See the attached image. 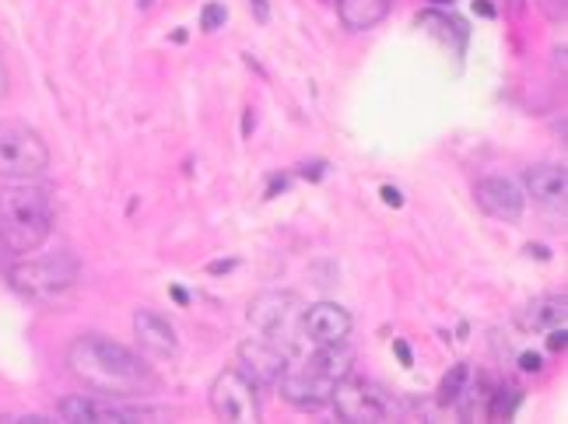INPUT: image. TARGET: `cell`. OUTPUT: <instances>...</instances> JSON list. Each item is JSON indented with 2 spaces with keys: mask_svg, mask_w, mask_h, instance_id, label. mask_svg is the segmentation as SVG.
Returning <instances> with one entry per match:
<instances>
[{
  "mask_svg": "<svg viewBox=\"0 0 568 424\" xmlns=\"http://www.w3.org/2000/svg\"><path fill=\"white\" fill-rule=\"evenodd\" d=\"M68 369L89 390L105 396H134L151 390V369L141 354L109 337H99V333H81L78 341H71Z\"/></svg>",
  "mask_w": 568,
  "mask_h": 424,
  "instance_id": "1",
  "label": "cell"
},
{
  "mask_svg": "<svg viewBox=\"0 0 568 424\" xmlns=\"http://www.w3.org/2000/svg\"><path fill=\"white\" fill-rule=\"evenodd\" d=\"M53 229V200L47 186L21 180L0 186V242L14 256L39 250Z\"/></svg>",
  "mask_w": 568,
  "mask_h": 424,
  "instance_id": "2",
  "label": "cell"
},
{
  "mask_svg": "<svg viewBox=\"0 0 568 424\" xmlns=\"http://www.w3.org/2000/svg\"><path fill=\"white\" fill-rule=\"evenodd\" d=\"M8 281L18 295L50 302L60 299L63 292H71L78 281V263L68 253H50V256H29L21 263L8 266Z\"/></svg>",
  "mask_w": 568,
  "mask_h": 424,
  "instance_id": "3",
  "label": "cell"
},
{
  "mask_svg": "<svg viewBox=\"0 0 568 424\" xmlns=\"http://www.w3.org/2000/svg\"><path fill=\"white\" fill-rule=\"evenodd\" d=\"M302 302L292 292H264L256 295L246 309L250 326L256 330V337H267L277 347L288 351V359L302 344Z\"/></svg>",
  "mask_w": 568,
  "mask_h": 424,
  "instance_id": "4",
  "label": "cell"
},
{
  "mask_svg": "<svg viewBox=\"0 0 568 424\" xmlns=\"http://www.w3.org/2000/svg\"><path fill=\"white\" fill-rule=\"evenodd\" d=\"M50 165V148L26 123H0V180H39Z\"/></svg>",
  "mask_w": 568,
  "mask_h": 424,
  "instance_id": "5",
  "label": "cell"
},
{
  "mask_svg": "<svg viewBox=\"0 0 568 424\" xmlns=\"http://www.w3.org/2000/svg\"><path fill=\"white\" fill-rule=\"evenodd\" d=\"M331 404L341 421L347 424H379L393 417V400L383 386L368 383V378H352L344 375L334 386Z\"/></svg>",
  "mask_w": 568,
  "mask_h": 424,
  "instance_id": "6",
  "label": "cell"
},
{
  "mask_svg": "<svg viewBox=\"0 0 568 424\" xmlns=\"http://www.w3.org/2000/svg\"><path fill=\"white\" fill-rule=\"evenodd\" d=\"M211 411L217 421H229V424H256L260 421L256 383L246 372L225 369L211 383Z\"/></svg>",
  "mask_w": 568,
  "mask_h": 424,
  "instance_id": "7",
  "label": "cell"
},
{
  "mask_svg": "<svg viewBox=\"0 0 568 424\" xmlns=\"http://www.w3.org/2000/svg\"><path fill=\"white\" fill-rule=\"evenodd\" d=\"M60 417L74 421V424H134V421H148L155 417V411L144 407H126L116 404L113 396H68L60 400Z\"/></svg>",
  "mask_w": 568,
  "mask_h": 424,
  "instance_id": "8",
  "label": "cell"
},
{
  "mask_svg": "<svg viewBox=\"0 0 568 424\" xmlns=\"http://www.w3.org/2000/svg\"><path fill=\"white\" fill-rule=\"evenodd\" d=\"M288 369V351L267 337H253L239 344V372H246L256 386H277V378Z\"/></svg>",
  "mask_w": 568,
  "mask_h": 424,
  "instance_id": "9",
  "label": "cell"
},
{
  "mask_svg": "<svg viewBox=\"0 0 568 424\" xmlns=\"http://www.w3.org/2000/svg\"><path fill=\"white\" fill-rule=\"evenodd\" d=\"M474 200H477L480 211L498 218V221H519L523 208H527L523 190L509 180V175H485V180H477Z\"/></svg>",
  "mask_w": 568,
  "mask_h": 424,
  "instance_id": "10",
  "label": "cell"
},
{
  "mask_svg": "<svg viewBox=\"0 0 568 424\" xmlns=\"http://www.w3.org/2000/svg\"><path fill=\"white\" fill-rule=\"evenodd\" d=\"M352 333V312L337 302H316L302 312V337L313 344H341Z\"/></svg>",
  "mask_w": 568,
  "mask_h": 424,
  "instance_id": "11",
  "label": "cell"
},
{
  "mask_svg": "<svg viewBox=\"0 0 568 424\" xmlns=\"http://www.w3.org/2000/svg\"><path fill=\"white\" fill-rule=\"evenodd\" d=\"M334 386L337 383H326V378L305 372L295 362H288V369H284V375L277 378L281 396L288 400V404H295V407H323V404H331Z\"/></svg>",
  "mask_w": 568,
  "mask_h": 424,
  "instance_id": "12",
  "label": "cell"
},
{
  "mask_svg": "<svg viewBox=\"0 0 568 424\" xmlns=\"http://www.w3.org/2000/svg\"><path fill=\"white\" fill-rule=\"evenodd\" d=\"M134 333H138V344L155 354V359H172V354L180 351V341H176V330H172V323L165 316H159V312L151 309H141L134 316Z\"/></svg>",
  "mask_w": 568,
  "mask_h": 424,
  "instance_id": "13",
  "label": "cell"
},
{
  "mask_svg": "<svg viewBox=\"0 0 568 424\" xmlns=\"http://www.w3.org/2000/svg\"><path fill=\"white\" fill-rule=\"evenodd\" d=\"M527 193L537 200L540 208L548 211H565V196H568V175L561 165H534L527 169Z\"/></svg>",
  "mask_w": 568,
  "mask_h": 424,
  "instance_id": "14",
  "label": "cell"
},
{
  "mask_svg": "<svg viewBox=\"0 0 568 424\" xmlns=\"http://www.w3.org/2000/svg\"><path fill=\"white\" fill-rule=\"evenodd\" d=\"M389 8H393V0H337L341 26L347 32H368V29H376L379 21H386Z\"/></svg>",
  "mask_w": 568,
  "mask_h": 424,
  "instance_id": "15",
  "label": "cell"
},
{
  "mask_svg": "<svg viewBox=\"0 0 568 424\" xmlns=\"http://www.w3.org/2000/svg\"><path fill=\"white\" fill-rule=\"evenodd\" d=\"M565 320H568V302H565V295L537 299V302L527 309V316H523V323H527L530 330H540V333L565 326Z\"/></svg>",
  "mask_w": 568,
  "mask_h": 424,
  "instance_id": "16",
  "label": "cell"
},
{
  "mask_svg": "<svg viewBox=\"0 0 568 424\" xmlns=\"http://www.w3.org/2000/svg\"><path fill=\"white\" fill-rule=\"evenodd\" d=\"M470 390V365H453L446 375H443V383H439V404H460V400L467 396Z\"/></svg>",
  "mask_w": 568,
  "mask_h": 424,
  "instance_id": "17",
  "label": "cell"
},
{
  "mask_svg": "<svg viewBox=\"0 0 568 424\" xmlns=\"http://www.w3.org/2000/svg\"><path fill=\"white\" fill-rule=\"evenodd\" d=\"M225 18H229L225 4H207L204 14H201V29H204V32H217V29L225 26Z\"/></svg>",
  "mask_w": 568,
  "mask_h": 424,
  "instance_id": "18",
  "label": "cell"
},
{
  "mask_svg": "<svg viewBox=\"0 0 568 424\" xmlns=\"http://www.w3.org/2000/svg\"><path fill=\"white\" fill-rule=\"evenodd\" d=\"M548 351H565V326H558V330H548Z\"/></svg>",
  "mask_w": 568,
  "mask_h": 424,
  "instance_id": "19",
  "label": "cell"
},
{
  "mask_svg": "<svg viewBox=\"0 0 568 424\" xmlns=\"http://www.w3.org/2000/svg\"><path fill=\"white\" fill-rule=\"evenodd\" d=\"M519 365H523V372H540V354H534V351H527V354H523V359H519Z\"/></svg>",
  "mask_w": 568,
  "mask_h": 424,
  "instance_id": "20",
  "label": "cell"
},
{
  "mask_svg": "<svg viewBox=\"0 0 568 424\" xmlns=\"http://www.w3.org/2000/svg\"><path fill=\"white\" fill-rule=\"evenodd\" d=\"M250 8L256 11V21H267V18H271V8H267V0H250Z\"/></svg>",
  "mask_w": 568,
  "mask_h": 424,
  "instance_id": "21",
  "label": "cell"
},
{
  "mask_svg": "<svg viewBox=\"0 0 568 424\" xmlns=\"http://www.w3.org/2000/svg\"><path fill=\"white\" fill-rule=\"evenodd\" d=\"M383 196H386V204H393V208H400V204H404V200H400V193L393 190V186H386V190H383Z\"/></svg>",
  "mask_w": 568,
  "mask_h": 424,
  "instance_id": "22",
  "label": "cell"
},
{
  "mask_svg": "<svg viewBox=\"0 0 568 424\" xmlns=\"http://www.w3.org/2000/svg\"><path fill=\"white\" fill-rule=\"evenodd\" d=\"M397 354H400V362H404V365H410V351H407L404 341H397Z\"/></svg>",
  "mask_w": 568,
  "mask_h": 424,
  "instance_id": "23",
  "label": "cell"
},
{
  "mask_svg": "<svg viewBox=\"0 0 568 424\" xmlns=\"http://www.w3.org/2000/svg\"><path fill=\"white\" fill-rule=\"evenodd\" d=\"M8 92V74H4V63H0V99H4Z\"/></svg>",
  "mask_w": 568,
  "mask_h": 424,
  "instance_id": "24",
  "label": "cell"
},
{
  "mask_svg": "<svg viewBox=\"0 0 568 424\" xmlns=\"http://www.w3.org/2000/svg\"><path fill=\"white\" fill-rule=\"evenodd\" d=\"M138 4H141V8H151V4H155V0H138Z\"/></svg>",
  "mask_w": 568,
  "mask_h": 424,
  "instance_id": "25",
  "label": "cell"
},
{
  "mask_svg": "<svg viewBox=\"0 0 568 424\" xmlns=\"http://www.w3.org/2000/svg\"><path fill=\"white\" fill-rule=\"evenodd\" d=\"M513 4H519V0H513Z\"/></svg>",
  "mask_w": 568,
  "mask_h": 424,
  "instance_id": "26",
  "label": "cell"
}]
</instances>
